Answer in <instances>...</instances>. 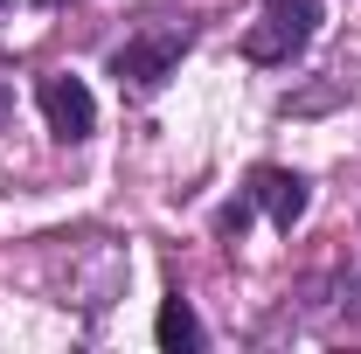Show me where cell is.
Segmentation results:
<instances>
[{"label": "cell", "instance_id": "6da1fadb", "mask_svg": "<svg viewBox=\"0 0 361 354\" xmlns=\"http://www.w3.org/2000/svg\"><path fill=\"white\" fill-rule=\"evenodd\" d=\"M313 28H319V0H264V14L243 35V56L250 63H292L313 42Z\"/></svg>", "mask_w": 361, "mask_h": 354}, {"label": "cell", "instance_id": "7a4b0ae2", "mask_svg": "<svg viewBox=\"0 0 361 354\" xmlns=\"http://www.w3.org/2000/svg\"><path fill=\"white\" fill-rule=\"evenodd\" d=\"M180 56H188V28H153L111 56V77H118V90H160Z\"/></svg>", "mask_w": 361, "mask_h": 354}, {"label": "cell", "instance_id": "3957f363", "mask_svg": "<svg viewBox=\"0 0 361 354\" xmlns=\"http://www.w3.org/2000/svg\"><path fill=\"white\" fill-rule=\"evenodd\" d=\"M42 118L49 133L63 139V146H77V139L97 133V97H90L84 77H42Z\"/></svg>", "mask_w": 361, "mask_h": 354}, {"label": "cell", "instance_id": "277c9868", "mask_svg": "<svg viewBox=\"0 0 361 354\" xmlns=\"http://www.w3.org/2000/svg\"><path fill=\"white\" fill-rule=\"evenodd\" d=\"M250 202H257L278 229H292V222L306 216L313 188H306V174H292V167H257V174H250Z\"/></svg>", "mask_w": 361, "mask_h": 354}, {"label": "cell", "instance_id": "5b68a950", "mask_svg": "<svg viewBox=\"0 0 361 354\" xmlns=\"http://www.w3.org/2000/svg\"><path fill=\"white\" fill-rule=\"evenodd\" d=\"M153 341H160L167 354H195L209 334H202V319H195V306H188V299H167V306H160V319H153Z\"/></svg>", "mask_w": 361, "mask_h": 354}, {"label": "cell", "instance_id": "8992f818", "mask_svg": "<svg viewBox=\"0 0 361 354\" xmlns=\"http://www.w3.org/2000/svg\"><path fill=\"white\" fill-rule=\"evenodd\" d=\"M250 209H257V202H250V195H236V202H229L223 216H216V229H223V236H243V222H250Z\"/></svg>", "mask_w": 361, "mask_h": 354}, {"label": "cell", "instance_id": "52a82bcc", "mask_svg": "<svg viewBox=\"0 0 361 354\" xmlns=\"http://www.w3.org/2000/svg\"><path fill=\"white\" fill-rule=\"evenodd\" d=\"M341 306H348V319H361V264L341 278Z\"/></svg>", "mask_w": 361, "mask_h": 354}, {"label": "cell", "instance_id": "ba28073f", "mask_svg": "<svg viewBox=\"0 0 361 354\" xmlns=\"http://www.w3.org/2000/svg\"><path fill=\"white\" fill-rule=\"evenodd\" d=\"M7 118H14V77L0 70V126H7Z\"/></svg>", "mask_w": 361, "mask_h": 354}, {"label": "cell", "instance_id": "9c48e42d", "mask_svg": "<svg viewBox=\"0 0 361 354\" xmlns=\"http://www.w3.org/2000/svg\"><path fill=\"white\" fill-rule=\"evenodd\" d=\"M0 14H7V0H0Z\"/></svg>", "mask_w": 361, "mask_h": 354}, {"label": "cell", "instance_id": "30bf717a", "mask_svg": "<svg viewBox=\"0 0 361 354\" xmlns=\"http://www.w3.org/2000/svg\"><path fill=\"white\" fill-rule=\"evenodd\" d=\"M49 7H56V0H49Z\"/></svg>", "mask_w": 361, "mask_h": 354}]
</instances>
